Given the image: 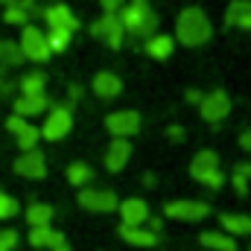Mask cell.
I'll return each mask as SVG.
<instances>
[{"instance_id": "obj_1", "label": "cell", "mask_w": 251, "mask_h": 251, "mask_svg": "<svg viewBox=\"0 0 251 251\" xmlns=\"http://www.w3.org/2000/svg\"><path fill=\"white\" fill-rule=\"evenodd\" d=\"M210 38H213V24H210L207 12L199 9V6L181 9V15H178V21H176V44H184V47H204Z\"/></svg>"}, {"instance_id": "obj_2", "label": "cell", "mask_w": 251, "mask_h": 251, "mask_svg": "<svg viewBox=\"0 0 251 251\" xmlns=\"http://www.w3.org/2000/svg\"><path fill=\"white\" fill-rule=\"evenodd\" d=\"M117 18L123 24V32H128L131 38H140V41H146L149 35H155L158 24H161L158 12L149 6V0H128L123 9L117 12Z\"/></svg>"}, {"instance_id": "obj_3", "label": "cell", "mask_w": 251, "mask_h": 251, "mask_svg": "<svg viewBox=\"0 0 251 251\" xmlns=\"http://www.w3.org/2000/svg\"><path fill=\"white\" fill-rule=\"evenodd\" d=\"M190 176H193L199 184H204V187H210V190H219L225 184V176H222V170H219V155H216L213 149H201V152L193 155V161H190Z\"/></svg>"}, {"instance_id": "obj_4", "label": "cell", "mask_w": 251, "mask_h": 251, "mask_svg": "<svg viewBox=\"0 0 251 251\" xmlns=\"http://www.w3.org/2000/svg\"><path fill=\"white\" fill-rule=\"evenodd\" d=\"M18 50H21V56H24V62H47L53 53H50V47H47V32L44 29H38L35 24H26V26H21V41H18Z\"/></svg>"}, {"instance_id": "obj_5", "label": "cell", "mask_w": 251, "mask_h": 251, "mask_svg": "<svg viewBox=\"0 0 251 251\" xmlns=\"http://www.w3.org/2000/svg\"><path fill=\"white\" fill-rule=\"evenodd\" d=\"M70 128H73V108L70 105H50L47 114H44V123L38 128V134L44 140L56 143V140H62V137L70 134Z\"/></svg>"}, {"instance_id": "obj_6", "label": "cell", "mask_w": 251, "mask_h": 251, "mask_svg": "<svg viewBox=\"0 0 251 251\" xmlns=\"http://www.w3.org/2000/svg\"><path fill=\"white\" fill-rule=\"evenodd\" d=\"M231 105H234V102H231L228 91L216 88V91H207V94L201 97V102H199V114H201V120L219 126L228 114H231Z\"/></svg>"}, {"instance_id": "obj_7", "label": "cell", "mask_w": 251, "mask_h": 251, "mask_svg": "<svg viewBox=\"0 0 251 251\" xmlns=\"http://www.w3.org/2000/svg\"><path fill=\"white\" fill-rule=\"evenodd\" d=\"M164 216L167 219H178V222H201V219L210 216V204L207 201H196V199L167 201L164 204Z\"/></svg>"}, {"instance_id": "obj_8", "label": "cell", "mask_w": 251, "mask_h": 251, "mask_svg": "<svg viewBox=\"0 0 251 251\" xmlns=\"http://www.w3.org/2000/svg\"><path fill=\"white\" fill-rule=\"evenodd\" d=\"M76 199H79V207H85L91 213H111L120 204L114 190H102V187H82Z\"/></svg>"}, {"instance_id": "obj_9", "label": "cell", "mask_w": 251, "mask_h": 251, "mask_svg": "<svg viewBox=\"0 0 251 251\" xmlns=\"http://www.w3.org/2000/svg\"><path fill=\"white\" fill-rule=\"evenodd\" d=\"M91 35L100 38L102 44H108L111 50H120V47H123V38H126L120 18H117V15H105V12H102V18H97V21L91 24Z\"/></svg>"}, {"instance_id": "obj_10", "label": "cell", "mask_w": 251, "mask_h": 251, "mask_svg": "<svg viewBox=\"0 0 251 251\" xmlns=\"http://www.w3.org/2000/svg\"><path fill=\"white\" fill-rule=\"evenodd\" d=\"M105 128L114 134V137H134L140 131V114L134 108H123V111H111L105 117Z\"/></svg>"}, {"instance_id": "obj_11", "label": "cell", "mask_w": 251, "mask_h": 251, "mask_svg": "<svg viewBox=\"0 0 251 251\" xmlns=\"http://www.w3.org/2000/svg\"><path fill=\"white\" fill-rule=\"evenodd\" d=\"M15 173L24 176V178H32V181L44 178V176H47V158H44V152H41V149L24 152V155L15 161Z\"/></svg>"}, {"instance_id": "obj_12", "label": "cell", "mask_w": 251, "mask_h": 251, "mask_svg": "<svg viewBox=\"0 0 251 251\" xmlns=\"http://www.w3.org/2000/svg\"><path fill=\"white\" fill-rule=\"evenodd\" d=\"M44 21H47L50 29H67V32H76V29H79V18H76V15L70 12V6H64V3L47 6V9H44Z\"/></svg>"}, {"instance_id": "obj_13", "label": "cell", "mask_w": 251, "mask_h": 251, "mask_svg": "<svg viewBox=\"0 0 251 251\" xmlns=\"http://www.w3.org/2000/svg\"><path fill=\"white\" fill-rule=\"evenodd\" d=\"M131 161V140L126 137H114L105 149V170L108 173H120L126 170V164Z\"/></svg>"}, {"instance_id": "obj_14", "label": "cell", "mask_w": 251, "mask_h": 251, "mask_svg": "<svg viewBox=\"0 0 251 251\" xmlns=\"http://www.w3.org/2000/svg\"><path fill=\"white\" fill-rule=\"evenodd\" d=\"M47 108H50V100H47V94H35V97H18L15 100V105H12V114H18V117H24V120H32V117H38V114H47Z\"/></svg>"}, {"instance_id": "obj_15", "label": "cell", "mask_w": 251, "mask_h": 251, "mask_svg": "<svg viewBox=\"0 0 251 251\" xmlns=\"http://www.w3.org/2000/svg\"><path fill=\"white\" fill-rule=\"evenodd\" d=\"M91 91H94L100 100H114V97H120V91H123V79H120L117 73H111V70H100V73L94 76V82H91Z\"/></svg>"}, {"instance_id": "obj_16", "label": "cell", "mask_w": 251, "mask_h": 251, "mask_svg": "<svg viewBox=\"0 0 251 251\" xmlns=\"http://www.w3.org/2000/svg\"><path fill=\"white\" fill-rule=\"evenodd\" d=\"M225 29H251V0H231L225 9Z\"/></svg>"}, {"instance_id": "obj_17", "label": "cell", "mask_w": 251, "mask_h": 251, "mask_svg": "<svg viewBox=\"0 0 251 251\" xmlns=\"http://www.w3.org/2000/svg\"><path fill=\"white\" fill-rule=\"evenodd\" d=\"M117 210H120L123 225H146L149 219V204L143 199H126L117 204Z\"/></svg>"}, {"instance_id": "obj_18", "label": "cell", "mask_w": 251, "mask_h": 251, "mask_svg": "<svg viewBox=\"0 0 251 251\" xmlns=\"http://www.w3.org/2000/svg\"><path fill=\"white\" fill-rule=\"evenodd\" d=\"M143 50H146L149 59L164 62V59L173 56V50H176V38H173V35H164V32H155V35H149V38L143 41Z\"/></svg>"}, {"instance_id": "obj_19", "label": "cell", "mask_w": 251, "mask_h": 251, "mask_svg": "<svg viewBox=\"0 0 251 251\" xmlns=\"http://www.w3.org/2000/svg\"><path fill=\"white\" fill-rule=\"evenodd\" d=\"M32 12H35V0H12L3 9V21L12 26H26L32 21Z\"/></svg>"}, {"instance_id": "obj_20", "label": "cell", "mask_w": 251, "mask_h": 251, "mask_svg": "<svg viewBox=\"0 0 251 251\" xmlns=\"http://www.w3.org/2000/svg\"><path fill=\"white\" fill-rule=\"evenodd\" d=\"M117 234H120V240H126L128 246H137V249H152L158 243V234H152L143 225H120Z\"/></svg>"}, {"instance_id": "obj_21", "label": "cell", "mask_w": 251, "mask_h": 251, "mask_svg": "<svg viewBox=\"0 0 251 251\" xmlns=\"http://www.w3.org/2000/svg\"><path fill=\"white\" fill-rule=\"evenodd\" d=\"M219 225L225 234H231L234 240L237 237H251V216L249 213H222L219 216Z\"/></svg>"}, {"instance_id": "obj_22", "label": "cell", "mask_w": 251, "mask_h": 251, "mask_svg": "<svg viewBox=\"0 0 251 251\" xmlns=\"http://www.w3.org/2000/svg\"><path fill=\"white\" fill-rule=\"evenodd\" d=\"M199 243L210 251H237V240L225 231H204L199 237Z\"/></svg>"}, {"instance_id": "obj_23", "label": "cell", "mask_w": 251, "mask_h": 251, "mask_svg": "<svg viewBox=\"0 0 251 251\" xmlns=\"http://www.w3.org/2000/svg\"><path fill=\"white\" fill-rule=\"evenodd\" d=\"M18 88H21L24 97L44 94V91H47V76H44V70H29V73H24L21 82H18Z\"/></svg>"}, {"instance_id": "obj_24", "label": "cell", "mask_w": 251, "mask_h": 251, "mask_svg": "<svg viewBox=\"0 0 251 251\" xmlns=\"http://www.w3.org/2000/svg\"><path fill=\"white\" fill-rule=\"evenodd\" d=\"M53 216H56V207H53V204H44V201H32V204L26 207V222H29L32 228L50 225V222H53Z\"/></svg>"}, {"instance_id": "obj_25", "label": "cell", "mask_w": 251, "mask_h": 251, "mask_svg": "<svg viewBox=\"0 0 251 251\" xmlns=\"http://www.w3.org/2000/svg\"><path fill=\"white\" fill-rule=\"evenodd\" d=\"M67 181L73 184V187H88L91 181H94V170L85 164V161H73L70 167H67Z\"/></svg>"}, {"instance_id": "obj_26", "label": "cell", "mask_w": 251, "mask_h": 251, "mask_svg": "<svg viewBox=\"0 0 251 251\" xmlns=\"http://www.w3.org/2000/svg\"><path fill=\"white\" fill-rule=\"evenodd\" d=\"M64 234L59 231H53V225H41V228H32L29 231V243L35 246V249H50L56 240H62Z\"/></svg>"}, {"instance_id": "obj_27", "label": "cell", "mask_w": 251, "mask_h": 251, "mask_svg": "<svg viewBox=\"0 0 251 251\" xmlns=\"http://www.w3.org/2000/svg\"><path fill=\"white\" fill-rule=\"evenodd\" d=\"M21 64H24V56H21L18 44L0 38V70H6V67H21Z\"/></svg>"}, {"instance_id": "obj_28", "label": "cell", "mask_w": 251, "mask_h": 251, "mask_svg": "<svg viewBox=\"0 0 251 251\" xmlns=\"http://www.w3.org/2000/svg\"><path fill=\"white\" fill-rule=\"evenodd\" d=\"M15 140H18V146H21V152H29V149H38V140H41V134H38V126L29 123L24 131H18L15 134Z\"/></svg>"}, {"instance_id": "obj_29", "label": "cell", "mask_w": 251, "mask_h": 251, "mask_svg": "<svg viewBox=\"0 0 251 251\" xmlns=\"http://www.w3.org/2000/svg\"><path fill=\"white\" fill-rule=\"evenodd\" d=\"M70 41H73V32H67V29H50V32H47V47H50V53H64V50L70 47Z\"/></svg>"}, {"instance_id": "obj_30", "label": "cell", "mask_w": 251, "mask_h": 251, "mask_svg": "<svg viewBox=\"0 0 251 251\" xmlns=\"http://www.w3.org/2000/svg\"><path fill=\"white\" fill-rule=\"evenodd\" d=\"M18 210H21V204H18V199L0 190V219H12V216H15Z\"/></svg>"}, {"instance_id": "obj_31", "label": "cell", "mask_w": 251, "mask_h": 251, "mask_svg": "<svg viewBox=\"0 0 251 251\" xmlns=\"http://www.w3.org/2000/svg\"><path fill=\"white\" fill-rule=\"evenodd\" d=\"M18 246V231H0V251H15Z\"/></svg>"}, {"instance_id": "obj_32", "label": "cell", "mask_w": 251, "mask_h": 251, "mask_svg": "<svg viewBox=\"0 0 251 251\" xmlns=\"http://www.w3.org/2000/svg\"><path fill=\"white\" fill-rule=\"evenodd\" d=\"M32 123V120H24V117H18V114H9V120H6V128L12 131V134H18V131H24L26 126Z\"/></svg>"}, {"instance_id": "obj_33", "label": "cell", "mask_w": 251, "mask_h": 251, "mask_svg": "<svg viewBox=\"0 0 251 251\" xmlns=\"http://www.w3.org/2000/svg\"><path fill=\"white\" fill-rule=\"evenodd\" d=\"M100 6H102L105 15H117V12L126 6V0H100Z\"/></svg>"}, {"instance_id": "obj_34", "label": "cell", "mask_w": 251, "mask_h": 251, "mask_svg": "<svg viewBox=\"0 0 251 251\" xmlns=\"http://www.w3.org/2000/svg\"><path fill=\"white\" fill-rule=\"evenodd\" d=\"M234 176H240V178L251 181V161H240V164L234 167Z\"/></svg>"}, {"instance_id": "obj_35", "label": "cell", "mask_w": 251, "mask_h": 251, "mask_svg": "<svg viewBox=\"0 0 251 251\" xmlns=\"http://www.w3.org/2000/svg\"><path fill=\"white\" fill-rule=\"evenodd\" d=\"M167 137L176 140V143H181V140H184V128H181V126H170V128H167Z\"/></svg>"}, {"instance_id": "obj_36", "label": "cell", "mask_w": 251, "mask_h": 251, "mask_svg": "<svg viewBox=\"0 0 251 251\" xmlns=\"http://www.w3.org/2000/svg\"><path fill=\"white\" fill-rule=\"evenodd\" d=\"M231 184H234V190H237L240 196H246V193H249V181H246V178H240V176H234V178H231Z\"/></svg>"}, {"instance_id": "obj_37", "label": "cell", "mask_w": 251, "mask_h": 251, "mask_svg": "<svg viewBox=\"0 0 251 251\" xmlns=\"http://www.w3.org/2000/svg\"><path fill=\"white\" fill-rule=\"evenodd\" d=\"M201 97H204V94H201V91H196V88H190L187 94H184V100H187L190 105H199V102H201Z\"/></svg>"}, {"instance_id": "obj_38", "label": "cell", "mask_w": 251, "mask_h": 251, "mask_svg": "<svg viewBox=\"0 0 251 251\" xmlns=\"http://www.w3.org/2000/svg\"><path fill=\"white\" fill-rule=\"evenodd\" d=\"M240 146H243L246 152H251V128H246V131L240 134Z\"/></svg>"}, {"instance_id": "obj_39", "label": "cell", "mask_w": 251, "mask_h": 251, "mask_svg": "<svg viewBox=\"0 0 251 251\" xmlns=\"http://www.w3.org/2000/svg\"><path fill=\"white\" fill-rule=\"evenodd\" d=\"M50 249H53V251H70V246H67V240L62 237V240H56V243H53Z\"/></svg>"}, {"instance_id": "obj_40", "label": "cell", "mask_w": 251, "mask_h": 251, "mask_svg": "<svg viewBox=\"0 0 251 251\" xmlns=\"http://www.w3.org/2000/svg\"><path fill=\"white\" fill-rule=\"evenodd\" d=\"M79 97H82V88H79V85H70V100H73V102H76V100H79Z\"/></svg>"}, {"instance_id": "obj_41", "label": "cell", "mask_w": 251, "mask_h": 251, "mask_svg": "<svg viewBox=\"0 0 251 251\" xmlns=\"http://www.w3.org/2000/svg\"><path fill=\"white\" fill-rule=\"evenodd\" d=\"M143 184H146V187H155V176H152V173H146V176H143Z\"/></svg>"}, {"instance_id": "obj_42", "label": "cell", "mask_w": 251, "mask_h": 251, "mask_svg": "<svg viewBox=\"0 0 251 251\" xmlns=\"http://www.w3.org/2000/svg\"><path fill=\"white\" fill-rule=\"evenodd\" d=\"M0 3H3V6H9V3H12V0H0Z\"/></svg>"}, {"instance_id": "obj_43", "label": "cell", "mask_w": 251, "mask_h": 251, "mask_svg": "<svg viewBox=\"0 0 251 251\" xmlns=\"http://www.w3.org/2000/svg\"><path fill=\"white\" fill-rule=\"evenodd\" d=\"M0 82H3V70H0Z\"/></svg>"}, {"instance_id": "obj_44", "label": "cell", "mask_w": 251, "mask_h": 251, "mask_svg": "<svg viewBox=\"0 0 251 251\" xmlns=\"http://www.w3.org/2000/svg\"><path fill=\"white\" fill-rule=\"evenodd\" d=\"M249 251H251V249H249Z\"/></svg>"}]
</instances>
